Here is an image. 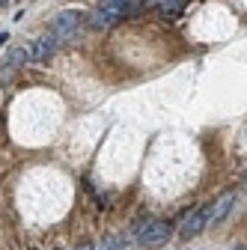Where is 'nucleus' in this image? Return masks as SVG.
Segmentation results:
<instances>
[{"instance_id":"f257e3e1","label":"nucleus","mask_w":247,"mask_h":250,"mask_svg":"<svg viewBox=\"0 0 247 250\" xmlns=\"http://www.w3.org/2000/svg\"><path fill=\"white\" fill-rule=\"evenodd\" d=\"M78 27H81V12H78V9H63V12L51 21V33H54L60 42H69V39H75Z\"/></svg>"},{"instance_id":"f03ea898","label":"nucleus","mask_w":247,"mask_h":250,"mask_svg":"<svg viewBox=\"0 0 247 250\" xmlns=\"http://www.w3.org/2000/svg\"><path fill=\"white\" fill-rule=\"evenodd\" d=\"M170 235H173V227L167 221H146L137 241H140V247H161Z\"/></svg>"},{"instance_id":"7ed1b4c3","label":"nucleus","mask_w":247,"mask_h":250,"mask_svg":"<svg viewBox=\"0 0 247 250\" xmlns=\"http://www.w3.org/2000/svg\"><path fill=\"white\" fill-rule=\"evenodd\" d=\"M232 206H235V191H226V194H221L218 200H214V203L206 208V221H208V224H218V221H224V217L232 211Z\"/></svg>"},{"instance_id":"20e7f679","label":"nucleus","mask_w":247,"mask_h":250,"mask_svg":"<svg viewBox=\"0 0 247 250\" xmlns=\"http://www.w3.org/2000/svg\"><path fill=\"white\" fill-rule=\"evenodd\" d=\"M57 45H60V39L54 33H45V36L33 39V45H30V60L33 62H48V57L57 51Z\"/></svg>"},{"instance_id":"39448f33","label":"nucleus","mask_w":247,"mask_h":250,"mask_svg":"<svg viewBox=\"0 0 247 250\" xmlns=\"http://www.w3.org/2000/svg\"><path fill=\"white\" fill-rule=\"evenodd\" d=\"M206 227H208V221H206V208H197V211H191L188 217H185V224H182V235H185V238L200 235Z\"/></svg>"},{"instance_id":"423d86ee","label":"nucleus","mask_w":247,"mask_h":250,"mask_svg":"<svg viewBox=\"0 0 247 250\" xmlns=\"http://www.w3.org/2000/svg\"><path fill=\"white\" fill-rule=\"evenodd\" d=\"M122 15L119 12H110V9H104V6H99L96 12L89 15V27H96V30H107V27H113L116 21H119Z\"/></svg>"},{"instance_id":"0eeeda50","label":"nucleus","mask_w":247,"mask_h":250,"mask_svg":"<svg viewBox=\"0 0 247 250\" xmlns=\"http://www.w3.org/2000/svg\"><path fill=\"white\" fill-rule=\"evenodd\" d=\"M99 6H104V9H110V12H119V15H134V12H140V0H102Z\"/></svg>"},{"instance_id":"6e6552de","label":"nucleus","mask_w":247,"mask_h":250,"mask_svg":"<svg viewBox=\"0 0 247 250\" xmlns=\"http://www.w3.org/2000/svg\"><path fill=\"white\" fill-rule=\"evenodd\" d=\"M6 62H12V66L18 69V66H24V62H33V60H30V48H12L9 51V57H6Z\"/></svg>"},{"instance_id":"1a4fd4ad","label":"nucleus","mask_w":247,"mask_h":250,"mask_svg":"<svg viewBox=\"0 0 247 250\" xmlns=\"http://www.w3.org/2000/svg\"><path fill=\"white\" fill-rule=\"evenodd\" d=\"M96 250H122V241H119L116 235H104V238H102V244H99Z\"/></svg>"},{"instance_id":"9d476101","label":"nucleus","mask_w":247,"mask_h":250,"mask_svg":"<svg viewBox=\"0 0 247 250\" xmlns=\"http://www.w3.org/2000/svg\"><path fill=\"white\" fill-rule=\"evenodd\" d=\"M75 250H96V247H92V244H89V241H81V244H78V247H75Z\"/></svg>"},{"instance_id":"9b49d317","label":"nucleus","mask_w":247,"mask_h":250,"mask_svg":"<svg viewBox=\"0 0 247 250\" xmlns=\"http://www.w3.org/2000/svg\"><path fill=\"white\" fill-rule=\"evenodd\" d=\"M6 39H9V33H0V45H6Z\"/></svg>"},{"instance_id":"f8f14e48","label":"nucleus","mask_w":247,"mask_h":250,"mask_svg":"<svg viewBox=\"0 0 247 250\" xmlns=\"http://www.w3.org/2000/svg\"><path fill=\"white\" fill-rule=\"evenodd\" d=\"M6 3H9V0H0V6H6Z\"/></svg>"},{"instance_id":"ddd939ff","label":"nucleus","mask_w":247,"mask_h":250,"mask_svg":"<svg viewBox=\"0 0 247 250\" xmlns=\"http://www.w3.org/2000/svg\"><path fill=\"white\" fill-rule=\"evenodd\" d=\"M232 250H244V247H241V244H238V247H232Z\"/></svg>"}]
</instances>
